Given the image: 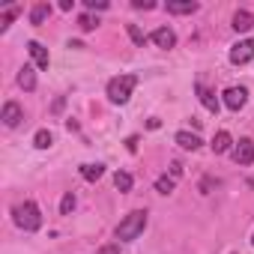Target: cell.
<instances>
[{
    "instance_id": "obj_29",
    "label": "cell",
    "mask_w": 254,
    "mask_h": 254,
    "mask_svg": "<svg viewBox=\"0 0 254 254\" xmlns=\"http://www.w3.org/2000/svg\"><path fill=\"white\" fill-rule=\"evenodd\" d=\"M180 174H183V165H177V162H174V165H171V177H174V180H177V177H180Z\"/></svg>"
},
{
    "instance_id": "obj_11",
    "label": "cell",
    "mask_w": 254,
    "mask_h": 254,
    "mask_svg": "<svg viewBox=\"0 0 254 254\" xmlns=\"http://www.w3.org/2000/svg\"><path fill=\"white\" fill-rule=\"evenodd\" d=\"M194 93L200 96V105H203L206 111H212V114H218V99H215V96H212V93H209V90H206V87H203L200 81L194 84Z\"/></svg>"
},
{
    "instance_id": "obj_25",
    "label": "cell",
    "mask_w": 254,
    "mask_h": 254,
    "mask_svg": "<svg viewBox=\"0 0 254 254\" xmlns=\"http://www.w3.org/2000/svg\"><path fill=\"white\" fill-rule=\"evenodd\" d=\"M87 9H108V0H87Z\"/></svg>"
},
{
    "instance_id": "obj_13",
    "label": "cell",
    "mask_w": 254,
    "mask_h": 254,
    "mask_svg": "<svg viewBox=\"0 0 254 254\" xmlns=\"http://www.w3.org/2000/svg\"><path fill=\"white\" fill-rule=\"evenodd\" d=\"M251 27H254V15L245 12V9H239V12L233 15V30H236V33H245V30H251Z\"/></svg>"
},
{
    "instance_id": "obj_24",
    "label": "cell",
    "mask_w": 254,
    "mask_h": 254,
    "mask_svg": "<svg viewBox=\"0 0 254 254\" xmlns=\"http://www.w3.org/2000/svg\"><path fill=\"white\" fill-rule=\"evenodd\" d=\"M126 30H129V36H132V42H135V45H144V42H147V36L138 30V24H126Z\"/></svg>"
},
{
    "instance_id": "obj_15",
    "label": "cell",
    "mask_w": 254,
    "mask_h": 254,
    "mask_svg": "<svg viewBox=\"0 0 254 254\" xmlns=\"http://www.w3.org/2000/svg\"><path fill=\"white\" fill-rule=\"evenodd\" d=\"M51 15V3H36L33 9H30V24H45V18Z\"/></svg>"
},
{
    "instance_id": "obj_16",
    "label": "cell",
    "mask_w": 254,
    "mask_h": 254,
    "mask_svg": "<svg viewBox=\"0 0 254 254\" xmlns=\"http://www.w3.org/2000/svg\"><path fill=\"white\" fill-rule=\"evenodd\" d=\"M230 147H233L230 132H218V135H215V141H212V153H215V156H221V153H227Z\"/></svg>"
},
{
    "instance_id": "obj_3",
    "label": "cell",
    "mask_w": 254,
    "mask_h": 254,
    "mask_svg": "<svg viewBox=\"0 0 254 254\" xmlns=\"http://www.w3.org/2000/svg\"><path fill=\"white\" fill-rule=\"evenodd\" d=\"M15 224L24 227V230H39L42 227V212L33 200H24L15 206Z\"/></svg>"
},
{
    "instance_id": "obj_17",
    "label": "cell",
    "mask_w": 254,
    "mask_h": 254,
    "mask_svg": "<svg viewBox=\"0 0 254 254\" xmlns=\"http://www.w3.org/2000/svg\"><path fill=\"white\" fill-rule=\"evenodd\" d=\"M78 171H81V177H84L87 183H96V180H102V174H105V165H81Z\"/></svg>"
},
{
    "instance_id": "obj_9",
    "label": "cell",
    "mask_w": 254,
    "mask_h": 254,
    "mask_svg": "<svg viewBox=\"0 0 254 254\" xmlns=\"http://www.w3.org/2000/svg\"><path fill=\"white\" fill-rule=\"evenodd\" d=\"M165 9L171 15H191V12H197V3L194 0H168Z\"/></svg>"
},
{
    "instance_id": "obj_5",
    "label": "cell",
    "mask_w": 254,
    "mask_h": 254,
    "mask_svg": "<svg viewBox=\"0 0 254 254\" xmlns=\"http://www.w3.org/2000/svg\"><path fill=\"white\" fill-rule=\"evenodd\" d=\"M150 42H153L156 48H165V51H168V48L177 45V33H174L171 27H156V30L150 33Z\"/></svg>"
},
{
    "instance_id": "obj_12",
    "label": "cell",
    "mask_w": 254,
    "mask_h": 254,
    "mask_svg": "<svg viewBox=\"0 0 254 254\" xmlns=\"http://www.w3.org/2000/svg\"><path fill=\"white\" fill-rule=\"evenodd\" d=\"M18 87L27 90V93L36 90V72H33V66H24V69L18 72Z\"/></svg>"
},
{
    "instance_id": "obj_31",
    "label": "cell",
    "mask_w": 254,
    "mask_h": 254,
    "mask_svg": "<svg viewBox=\"0 0 254 254\" xmlns=\"http://www.w3.org/2000/svg\"><path fill=\"white\" fill-rule=\"evenodd\" d=\"M251 189H254V180H251Z\"/></svg>"
},
{
    "instance_id": "obj_2",
    "label": "cell",
    "mask_w": 254,
    "mask_h": 254,
    "mask_svg": "<svg viewBox=\"0 0 254 254\" xmlns=\"http://www.w3.org/2000/svg\"><path fill=\"white\" fill-rule=\"evenodd\" d=\"M135 87H138V78L135 75H117V78L108 81V99L114 105H126V102L132 99V90Z\"/></svg>"
},
{
    "instance_id": "obj_22",
    "label": "cell",
    "mask_w": 254,
    "mask_h": 254,
    "mask_svg": "<svg viewBox=\"0 0 254 254\" xmlns=\"http://www.w3.org/2000/svg\"><path fill=\"white\" fill-rule=\"evenodd\" d=\"M78 27L90 33V30H96V27H99V18H93V15H81V18H78Z\"/></svg>"
},
{
    "instance_id": "obj_8",
    "label": "cell",
    "mask_w": 254,
    "mask_h": 254,
    "mask_svg": "<svg viewBox=\"0 0 254 254\" xmlns=\"http://www.w3.org/2000/svg\"><path fill=\"white\" fill-rule=\"evenodd\" d=\"M0 120H3V126H9V129H15V126L24 120V111L18 102H6L3 105V114H0Z\"/></svg>"
},
{
    "instance_id": "obj_14",
    "label": "cell",
    "mask_w": 254,
    "mask_h": 254,
    "mask_svg": "<svg viewBox=\"0 0 254 254\" xmlns=\"http://www.w3.org/2000/svg\"><path fill=\"white\" fill-rule=\"evenodd\" d=\"M177 144H180L183 150H191V153H194V150H200L203 141H200L197 135H191V132H177Z\"/></svg>"
},
{
    "instance_id": "obj_6",
    "label": "cell",
    "mask_w": 254,
    "mask_h": 254,
    "mask_svg": "<svg viewBox=\"0 0 254 254\" xmlns=\"http://www.w3.org/2000/svg\"><path fill=\"white\" fill-rule=\"evenodd\" d=\"M245 102H248V90H245V87H227V90H224V105H227L230 111L245 108Z\"/></svg>"
},
{
    "instance_id": "obj_20",
    "label": "cell",
    "mask_w": 254,
    "mask_h": 254,
    "mask_svg": "<svg viewBox=\"0 0 254 254\" xmlns=\"http://www.w3.org/2000/svg\"><path fill=\"white\" fill-rule=\"evenodd\" d=\"M18 12H21L18 6H9L3 15H0V33H6V30H9V24L15 21V15H18Z\"/></svg>"
},
{
    "instance_id": "obj_23",
    "label": "cell",
    "mask_w": 254,
    "mask_h": 254,
    "mask_svg": "<svg viewBox=\"0 0 254 254\" xmlns=\"http://www.w3.org/2000/svg\"><path fill=\"white\" fill-rule=\"evenodd\" d=\"M72 209H75V194H72V191H66V194H63V200H60V212H63V215H69Z\"/></svg>"
},
{
    "instance_id": "obj_26",
    "label": "cell",
    "mask_w": 254,
    "mask_h": 254,
    "mask_svg": "<svg viewBox=\"0 0 254 254\" xmlns=\"http://www.w3.org/2000/svg\"><path fill=\"white\" fill-rule=\"evenodd\" d=\"M132 6L135 9H153L156 3H153V0H132Z\"/></svg>"
},
{
    "instance_id": "obj_18",
    "label": "cell",
    "mask_w": 254,
    "mask_h": 254,
    "mask_svg": "<svg viewBox=\"0 0 254 254\" xmlns=\"http://www.w3.org/2000/svg\"><path fill=\"white\" fill-rule=\"evenodd\" d=\"M114 186H117L120 191H132L135 180H132V174H126V171H117V174H114Z\"/></svg>"
},
{
    "instance_id": "obj_28",
    "label": "cell",
    "mask_w": 254,
    "mask_h": 254,
    "mask_svg": "<svg viewBox=\"0 0 254 254\" xmlns=\"http://www.w3.org/2000/svg\"><path fill=\"white\" fill-rule=\"evenodd\" d=\"M126 147H129V153H135V150H138V138H135V135H132V138H129V141H126Z\"/></svg>"
},
{
    "instance_id": "obj_4",
    "label": "cell",
    "mask_w": 254,
    "mask_h": 254,
    "mask_svg": "<svg viewBox=\"0 0 254 254\" xmlns=\"http://www.w3.org/2000/svg\"><path fill=\"white\" fill-rule=\"evenodd\" d=\"M248 60H254V39H242L230 48V63L233 66H245Z\"/></svg>"
},
{
    "instance_id": "obj_10",
    "label": "cell",
    "mask_w": 254,
    "mask_h": 254,
    "mask_svg": "<svg viewBox=\"0 0 254 254\" xmlns=\"http://www.w3.org/2000/svg\"><path fill=\"white\" fill-rule=\"evenodd\" d=\"M27 51H30V57H33V63H36L39 69H48V66H51V57H48V51H45L39 42H27Z\"/></svg>"
},
{
    "instance_id": "obj_7",
    "label": "cell",
    "mask_w": 254,
    "mask_h": 254,
    "mask_svg": "<svg viewBox=\"0 0 254 254\" xmlns=\"http://www.w3.org/2000/svg\"><path fill=\"white\" fill-rule=\"evenodd\" d=\"M233 162H236V165H251V162H254V141H251V138H242V141L233 147Z\"/></svg>"
},
{
    "instance_id": "obj_21",
    "label": "cell",
    "mask_w": 254,
    "mask_h": 254,
    "mask_svg": "<svg viewBox=\"0 0 254 254\" xmlns=\"http://www.w3.org/2000/svg\"><path fill=\"white\" fill-rule=\"evenodd\" d=\"M156 191L159 194H171L174 191V177H159L156 180Z\"/></svg>"
},
{
    "instance_id": "obj_27",
    "label": "cell",
    "mask_w": 254,
    "mask_h": 254,
    "mask_svg": "<svg viewBox=\"0 0 254 254\" xmlns=\"http://www.w3.org/2000/svg\"><path fill=\"white\" fill-rule=\"evenodd\" d=\"M99 254H120V245H102Z\"/></svg>"
},
{
    "instance_id": "obj_1",
    "label": "cell",
    "mask_w": 254,
    "mask_h": 254,
    "mask_svg": "<svg viewBox=\"0 0 254 254\" xmlns=\"http://www.w3.org/2000/svg\"><path fill=\"white\" fill-rule=\"evenodd\" d=\"M144 230H147V209H132L129 215L117 224V239L132 242V239H138Z\"/></svg>"
},
{
    "instance_id": "obj_19",
    "label": "cell",
    "mask_w": 254,
    "mask_h": 254,
    "mask_svg": "<svg viewBox=\"0 0 254 254\" xmlns=\"http://www.w3.org/2000/svg\"><path fill=\"white\" fill-rule=\"evenodd\" d=\"M51 144H54V138H51L48 129H39V132L33 135V147H36V150H48Z\"/></svg>"
},
{
    "instance_id": "obj_32",
    "label": "cell",
    "mask_w": 254,
    "mask_h": 254,
    "mask_svg": "<svg viewBox=\"0 0 254 254\" xmlns=\"http://www.w3.org/2000/svg\"><path fill=\"white\" fill-rule=\"evenodd\" d=\"M251 245H254V239H251Z\"/></svg>"
},
{
    "instance_id": "obj_30",
    "label": "cell",
    "mask_w": 254,
    "mask_h": 254,
    "mask_svg": "<svg viewBox=\"0 0 254 254\" xmlns=\"http://www.w3.org/2000/svg\"><path fill=\"white\" fill-rule=\"evenodd\" d=\"M63 105H66V99H57V102H54V114H60V111H63Z\"/></svg>"
}]
</instances>
